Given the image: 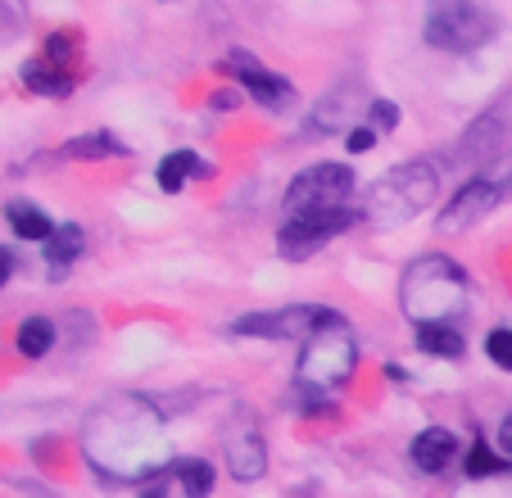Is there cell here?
<instances>
[{"label": "cell", "instance_id": "1", "mask_svg": "<svg viewBox=\"0 0 512 498\" xmlns=\"http://www.w3.org/2000/svg\"><path fill=\"white\" fill-rule=\"evenodd\" d=\"M82 458L109 485H141L173 467L168 417L150 394H109L82 417Z\"/></svg>", "mask_w": 512, "mask_h": 498}, {"label": "cell", "instance_id": "2", "mask_svg": "<svg viewBox=\"0 0 512 498\" xmlns=\"http://www.w3.org/2000/svg\"><path fill=\"white\" fill-rule=\"evenodd\" d=\"M472 304V277L449 254H417L399 272V308L413 326L422 322H458Z\"/></svg>", "mask_w": 512, "mask_h": 498}, {"label": "cell", "instance_id": "3", "mask_svg": "<svg viewBox=\"0 0 512 498\" xmlns=\"http://www.w3.org/2000/svg\"><path fill=\"white\" fill-rule=\"evenodd\" d=\"M440 182H445V159H404L390 173H381L363 195V222L377 231H395L413 222L440 200Z\"/></svg>", "mask_w": 512, "mask_h": 498}, {"label": "cell", "instance_id": "4", "mask_svg": "<svg viewBox=\"0 0 512 498\" xmlns=\"http://www.w3.org/2000/svg\"><path fill=\"white\" fill-rule=\"evenodd\" d=\"M499 37V14L481 0H426L422 41L440 55H476Z\"/></svg>", "mask_w": 512, "mask_h": 498}, {"label": "cell", "instance_id": "5", "mask_svg": "<svg viewBox=\"0 0 512 498\" xmlns=\"http://www.w3.org/2000/svg\"><path fill=\"white\" fill-rule=\"evenodd\" d=\"M358 372V336L345 313H336L327 326H318L300 345L295 358V385H318V390H345Z\"/></svg>", "mask_w": 512, "mask_h": 498}, {"label": "cell", "instance_id": "6", "mask_svg": "<svg viewBox=\"0 0 512 498\" xmlns=\"http://www.w3.org/2000/svg\"><path fill=\"white\" fill-rule=\"evenodd\" d=\"M363 222L358 204H340V209H300V213H281L277 222V254L286 263H309L313 254L340 240L345 231H354Z\"/></svg>", "mask_w": 512, "mask_h": 498}, {"label": "cell", "instance_id": "7", "mask_svg": "<svg viewBox=\"0 0 512 498\" xmlns=\"http://www.w3.org/2000/svg\"><path fill=\"white\" fill-rule=\"evenodd\" d=\"M508 145H512V82L463 127V136L454 141V150L445 159L463 163V168H485L499 154H508Z\"/></svg>", "mask_w": 512, "mask_h": 498}, {"label": "cell", "instance_id": "8", "mask_svg": "<svg viewBox=\"0 0 512 498\" xmlns=\"http://www.w3.org/2000/svg\"><path fill=\"white\" fill-rule=\"evenodd\" d=\"M218 68L232 77L236 87L245 91V100H250V105H259L263 114H290V109L300 105L295 82H290L286 73H277V68H268L259 55H254V50L232 46L223 59H218Z\"/></svg>", "mask_w": 512, "mask_h": 498}, {"label": "cell", "instance_id": "9", "mask_svg": "<svg viewBox=\"0 0 512 498\" xmlns=\"http://www.w3.org/2000/svg\"><path fill=\"white\" fill-rule=\"evenodd\" d=\"M340 308L331 304H286V308H259V313H241L232 326H227V336H245V340H304L327 326Z\"/></svg>", "mask_w": 512, "mask_h": 498}, {"label": "cell", "instance_id": "10", "mask_svg": "<svg viewBox=\"0 0 512 498\" xmlns=\"http://www.w3.org/2000/svg\"><path fill=\"white\" fill-rule=\"evenodd\" d=\"M358 191V177L349 163H309L300 173L290 177L286 195H281V213H300V209H340L349 204Z\"/></svg>", "mask_w": 512, "mask_h": 498}, {"label": "cell", "instance_id": "11", "mask_svg": "<svg viewBox=\"0 0 512 498\" xmlns=\"http://www.w3.org/2000/svg\"><path fill=\"white\" fill-rule=\"evenodd\" d=\"M503 200H508V195H503V186L494 182L490 173H472L454 195H449V204H440L435 227L445 231V236H463V231L481 227Z\"/></svg>", "mask_w": 512, "mask_h": 498}, {"label": "cell", "instance_id": "12", "mask_svg": "<svg viewBox=\"0 0 512 498\" xmlns=\"http://www.w3.org/2000/svg\"><path fill=\"white\" fill-rule=\"evenodd\" d=\"M223 462L236 485H254L268 476V440L254 412H236L232 426L223 431Z\"/></svg>", "mask_w": 512, "mask_h": 498}, {"label": "cell", "instance_id": "13", "mask_svg": "<svg viewBox=\"0 0 512 498\" xmlns=\"http://www.w3.org/2000/svg\"><path fill=\"white\" fill-rule=\"evenodd\" d=\"M463 440H458L449 426H422V431L408 440V467L417 476H445V471L463 467Z\"/></svg>", "mask_w": 512, "mask_h": 498}, {"label": "cell", "instance_id": "14", "mask_svg": "<svg viewBox=\"0 0 512 498\" xmlns=\"http://www.w3.org/2000/svg\"><path fill=\"white\" fill-rule=\"evenodd\" d=\"M213 177H218V168L200 150H173L155 163V186L164 195H182L191 182H213Z\"/></svg>", "mask_w": 512, "mask_h": 498}, {"label": "cell", "instance_id": "15", "mask_svg": "<svg viewBox=\"0 0 512 498\" xmlns=\"http://www.w3.org/2000/svg\"><path fill=\"white\" fill-rule=\"evenodd\" d=\"M19 82L41 100H68L73 91L82 87V73H64V68H55L50 59L32 55V59H23L19 64Z\"/></svg>", "mask_w": 512, "mask_h": 498}, {"label": "cell", "instance_id": "16", "mask_svg": "<svg viewBox=\"0 0 512 498\" xmlns=\"http://www.w3.org/2000/svg\"><path fill=\"white\" fill-rule=\"evenodd\" d=\"M413 345L417 354L440 358V363H463L467 358V336L458 322H422L413 326Z\"/></svg>", "mask_w": 512, "mask_h": 498}, {"label": "cell", "instance_id": "17", "mask_svg": "<svg viewBox=\"0 0 512 498\" xmlns=\"http://www.w3.org/2000/svg\"><path fill=\"white\" fill-rule=\"evenodd\" d=\"M55 159H73V163H100V159H132V145L118 141L109 127H96V132H82L73 141H64L55 150Z\"/></svg>", "mask_w": 512, "mask_h": 498}, {"label": "cell", "instance_id": "18", "mask_svg": "<svg viewBox=\"0 0 512 498\" xmlns=\"http://www.w3.org/2000/svg\"><path fill=\"white\" fill-rule=\"evenodd\" d=\"M87 254V227L82 222H59L55 227V236L41 245V259H46V272H50V281H59L73 263Z\"/></svg>", "mask_w": 512, "mask_h": 498}, {"label": "cell", "instance_id": "19", "mask_svg": "<svg viewBox=\"0 0 512 498\" xmlns=\"http://www.w3.org/2000/svg\"><path fill=\"white\" fill-rule=\"evenodd\" d=\"M5 227L14 231V240H32V245H46V240L55 236L59 222L50 218V213L41 209L37 200H23V195H14V200H5Z\"/></svg>", "mask_w": 512, "mask_h": 498}, {"label": "cell", "instance_id": "20", "mask_svg": "<svg viewBox=\"0 0 512 498\" xmlns=\"http://www.w3.org/2000/svg\"><path fill=\"white\" fill-rule=\"evenodd\" d=\"M55 345H59V322L50 313H28L14 326V349H19L28 363H41Z\"/></svg>", "mask_w": 512, "mask_h": 498}, {"label": "cell", "instance_id": "21", "mask_svg": "<svg viewBox=\"0 0 512 498\" xmlns=\"http://www.w3.org/2000/svg\"><path fill=\"white\" fill-rule=\"evenodd\" d=\"M463 476L467 480H494V476H512V458L490 440V435L476 431L472 444L463 453Z\"/></svg>", "mask_w": 512, "mask_h": 498}, {"label": "cell", "instance_id": "22", "mask_svg": "<svg viewBox=\"0 0 512 498\" xmlns=\"http://www.w3.org/2000/svg\"><path fill=\"white\" fill-rule=\"evenodd\" d=\"M173 485L182 498H209L218 489V467H213V458L186 453V458L173 462Z\"/></svg>", "mask_w": 512, "mask_h": 498}, {"label": "cell", "instance_id": "23", "mask_svg": "<svg viewBox=\"0 0 512 498\" xmlns=\"http://www.w3.org/2000/svg\"><path fill=\"white\" fill-rule=\"evenodd\" d=\"M37 55L50 59L55 68H64V73H82V59H87V41H82L78 28H55L46 41H41Z\"/></svg>", "mask_w": 512, "mask_h": 498}, {"label": "cell", "instance_id": "24", "mask_svg": "<svg viewBox=\"0 0 512 498\" xmlns=\"http://www.w3.org/2000/svg\"><path fill=\"white\" fill-rule=\"evenodd\" d=\"M481 349H485V358H490L499 372L512 376V326H490L485 340H481Z\"/></svg>", "mask_w": 512, "mask_h": 498}, {"label": "cell", "instance_id": "25", "mask_svg": "<svg viewBox=\"0 0 512 498\" xmlns=\"http://www.w3.org/2000/svg\"><path fill=\"white\" fill-rule=\"evenodd\" d=\"M399 123H404V109H399L390 96H372L368 100V127L372 132L390 136V132H399Z\"/></svg>", "mask_w": 512, "mask_h": 498}, {"label": "cell", "instance_id": "26", "mask_svg": "<svg viewBox=\"0 0 512 498\" xmlns=\"http://www.w3.org/2000/svg\"><path fill=\"white\" fill-rule=\"evenodd\" d=\"M295 408H300L304 417H336L331 390H318V385H295Z\"/></svg>", "mask_w": 512, "mask_h": 498}, {"label": "cell", "instance_id": "27", "mask_svg": "<svg viewBox=\"0 0 512 498\" xmlns=\"http://www.w3.org/2000/svg\"><path fill=\"white\" fill-rule=\"evenodd\" d=\"M377 141H381V132H372L368 123H358V127H349L345 132V154H372L377 150Z\"/></svg>", "mask_w": 512, "mask_h": 498}, {"label": "cell", "instance_id": "28", "mask_svg": "<svg viewBox=\"0 0 512 498\" xmlns=\"http://www.w3.org/2000/svg\"><path fill=\"white\" fill-rule=\"evenodd\" d=\"M19 32H23V10L14 0H0V46H10Z\"/></svg>", "mask_w": 512, "mask_h": 498}, {"label": "cell", "instance_id": "29", "mask_svg": "<svg viewBox=\"0 0 512 498\" xmlns=\"http://www.w3.org/2000/svg\"><path fill=\"white\" fill-rule=\"evenodd\" d=\"M168 485H173V467L150 476V480H141V485H136V498H168Z\"/></svg>", "mask_w": 512, "mask_h": 498}, {"label": "cell", "instance_id": "30", "mask_svg": "<svg viewBox=\"0 0 512 498\" xmlns=\"http://www.w3.org/2000/svg\"><path fill=\"white\" fill-rule=\"evenodd\" d=\"M245 105V91L241 87H223V91H213L209 96V109H218V114H232V109Z\"/></svg>", "mask_w": 512, "mask_h": 498}, {"label": "cell", "instance_id": "31", "mask_svg": "<svg viewBox=\"0 0 512 498\" xmlns=\"http://www.w3.org/2000/svg\"><path fill=\"white\" fill-rule=\"evenodd\" d=\"M19 272V254H14L10 245H0V290L10 286V277Z\"/></svg>", "mask_w": 512, "mask_h": 498}, {"label": "cell", "instance_id": "32", "mask_svg": "<svg viewBox=\"0 0 512 498\" xmlns=\"http://www.w3.org/2000/svg\"><path fill=\"white\" fill-rule=\"evenodd\" d=\"M494 444H499V449L512 458V408L503 412V417H499V426H494Z\"/></svg>", "mask_w": 512, "mask_h": 498}, {"label": "cell", "instance_id": "33", "mask_svg": "<svg viewBox=\"0 0 512 498\" xmlns=\"http://www.w3.org/2000/svg\"><path fill=\"white\" fill-rule=\"evenodd\" d=\"M386 381H395V385H408V381H413V376H408V372H404V367H399V363H386Z\"/></svg>", "mask_w": 512, "mask_h": 498}]
</instances>
